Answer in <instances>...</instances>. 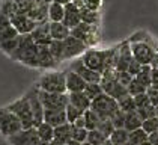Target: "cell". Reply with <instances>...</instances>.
<instances>
[{"instance_id":"6da1fadb","label":"cell","mask_w":158,"mask_h":145,"mask_svg":"<svg viewBox=\"0 0 158 145\" xmlns=\"http://www.w3.org/2000/svg\"><path fill=\"white\" fill-rule=\"evenodd\" d=\"M36 86L39 91L53 92V94H68L66 91V72L59 70L45 71L36 82Z\"/></svg>"},{"instance_id":"7a4b0ae2","label":"cell","mask_w":158,"mask_h":145,"mask_svg":"<svg viewBox=\"0 0 158 145\" xmlns=\"http://www.w3.org/2000/svg\"><path fill=\"white\" fill-rule=\"evenodd\" d=\"M110 53H111V48H87L86 53L81 56V60L87 68L102 76L104 70L107 68Z\"/></svg>"},{"instance_id":"3957f363","label":"cell","mask_w":158,"mask_h":145,"mask_svg":"<svg viewBox=\"0 0 158 145\" xmlns=\"http://www.w3.org/2000/svg\"><path fill=\"white\" fill-rule=\"evenodd\" d=\"M71 35L80 41H83L87 46V48H95L101 41V26L80 23L74 29H71Z\"/></svg>"},{"instance_id":"277c9868","label":"cell","mask_w":158,"mask_h":145,"mask_svg":"<svg viewBox=\"0 0 158 145\" xmlns=\"http://www.w3.org/2000/svg\"><path fill=\"white\" fill-rule=\"evenodd\" d=\"M127 41L130 42L133 58L139 64H142V65H151L152 64L154 58L157 56V51L149 42L142 41V39H131V38H128Z\"/></svg>"},{"instance_id":"5b68a950","label":"cell","mask_w":158,"mask_h":145,"mask_svg":"<svg viewBox=\"0 0 158 145\" xmlns=\"http://www.w3.org/2000/svg\"><path fill=\"white\" fill-rule=\"evenodd\" d=\"M5 108L18 116V120L21 121V124H23V129H32V127H33V124H35L33 113H32L30 103H29V100H27L26 95H23L21 98L15 100L12 103H9V104L5 106Z\"/></svg>"},{"instance_id":"8992f818","label":"cell","mask_w":158,"mask_h":145,"mask_svg":"<svg viewBox=\"0 0 158 145\" xmlns=\"http://www.w3.org/2000/svg\"><path fill=\"white\" fill-rule=\"evenodd\" d=\"M90 109L99 116V120H110L116 113L119 106H118V101L114 98H111L110 95L102 92L101 95L97 97L90 103Z\"/></svg>"},{"instance_id":"52a82bcc","label":"cell","mask_w":158,"mask_h":145,"mask_svg":"<svg viewBox=\"0 0 158 145\" xmlns=\"http://www.w3.org/2000/svg\"><path fill=\"white\" fill-rule=\"evenodd\" d=\"M21 130H23V124L18 120V116L6 108L0 109V133L8 139Z\"/></svg>"},{"instance_id":"ba28073f","label":"cell","mask_w":158,"mask_h":145,"mask_svg":"<svg viewBox=\"0 0 158 145\" xmlns=\"http://www.w3.org/2000/svg\"><path fill=\"white\" fill-rule=\"evenodd\" d=\"M38 95L44 109H66V106L69 104L68 94H53L38 89Z\"/></svg>"},{"instance_id":"9c48e42d","label":"cell","mask_w":158,"mask_h":145,"mask_svg":"<svg viewBox=\"0 0 158 145\" xmlns=\"http://www.w3.org/2000/svg\"><path fill=\"white\" fill-rule=\"evenodd\" d=\"M87 50L83 41L74 38L73 35L68 36L65 41H63V55H65V60H71V59H78L81 58Z\"/></svg>"},{"instance_id":"30bf717a","label":"cell","mask_w":158,"mask_h":145,"mask_svg":"<svg viewBox=\"0 0 158 145\" xmlns=\"http://www.w3.org/2000/svg\"><path fill=\"white\" fill-rule=\"evenodd\" d=\"M68 70H71V71L77 72L83 80H85L86 83H99L101 82V74L97 71H94V70H90V68H87L85 64H83V60L81 58H78V59H75L69 65V68Z\"/></svg>"},{"instance_id":"8fae6325","label":"cell","mask_w":158,"mask_h":145,"mask_svg":"<svg viewBox=\"0 0 158 145\" xmlns=\"http://www.w3.org/2000/svg\"><path fill=\"white\" fill-rule=\"evenodd\" d=\"M26 97L30 103V109H32V113H33V127H38L41 122H44V106L39 100V95H38V88L33 86L32 89H29L26 92Z\"/></svg>"},{"instance_id":"7c38bea8","label":"cell","mask_w":158,"mask_h":145,"mask_svg":"<svg viewBox=\"0 0 158 145\" xmlns=\"http://www.w3.org/2000/svg\"><path fill=\"white\" fill-rule=\"evenodd\" d=\"M8 142L11 145H39V138L35 127L32 129H23L21 132L8 138Z\"/></svg>"},{"instance_id":"4fadbf2b","label":"cell","mask_w":158,"mask_h":145,"mask_svg":"<svg viewBox=\"0 0 158 145\" xmlns=\"http://www.w3.org/2000/svg\"><path fill=\"white\" fill-rule=\"evenodd\" d=\"M11 21H12V26L15 27V30L18 32V35H30L38 26L26 14H14L11 17Z\"/></svg>"},{"instance_id":"5bb4252c","label":"cell","mask_w":158,"mask_h":145,"mask_svg":"<svg viewBox=\"0 0 158 145\" xmlns=\"http://www.w3.org/2000/svg\"><path fill=\"white\" fill-rule=\"evenodd\" d=\"M119 50H118V65H116V71H127L128 70V65L130 62L133 60V53H131V48H130V42L125 39L123 42L118 44Z\"/></svg>"},{"instance_id":"9a60e30c","label":"cell","mask_w":158,"mask_h":145,"mask_svg":"<svg viewBox=\"0 0 158 145\" xmlns=\"http://www.w3.org/2000/svg\"><path fill=\"white\" fill-rule=\"evenodd\" d=\"M18 36V32L15 30L12 26L11 17L3 11H0V42L8 41V39H14Z\"/></svg>"},{"instance_id":"2e32d148","label":"cell","mask_w":158,"mask_h":145,"mask_svg":"<svg viewBox=\"0 0 158 145\" xmlns=\"http://www.w3.org/2000/svg\"><path fill=\"white\" fill-rule=\"evenodd\" d=\"M44 122L51 127H59L66 124V112L65 109H44Z\"/></svg>"},{"instance_id":"e0dca14e","label":"cell","mask_w":158,"mask_h":145,"mask_svg":"<svg viewBox=\"0 0 158 145\" xmlns=\"http://www.w3.org/2000/svg\"><path fill=\"white\" fill-rule=\"evenodd\" d=\"M38 62H39V70H45V71H51L57 67L56 60L53 59L50 53L48 46H38Z\"/></svg>"},{"instance_id":"ac0fdd59","label":"cell","mask_w":158,"mask_h":145,"mask_svg":"<svg viewBox=\"0 0 158 145\" xmlns=\"http://www.w3.org/2000/svg\"><path fill=\"white\" fill-rule=\"evenodd\" d=\"M35 44L38 46H50L51 44V36H50V23H41L35 27V30L30 33Z\"/></svg>"},{"instance_id":"d6986e66","label":"cell","mask_w":158,"mask_h":145,"mask_svg":"<svg viewBox=\"0 0 158 145\" xmlns=\"http://www.w3.org/2000/svg\"><path fill=\"white\" fill-rule=\"evenodd\" d=\"M66 72V91L68 94L73 92H83L86 88V82L77 74V72L71 71V70H65Z\"/></svg>"},{"instance_id":"ffe728a7","label":"cell","mask_w":158,"mask_h":145,"mask_svg":"<svg viewBox=\"0 0 158 145\" xmlns=\"http://www.w3.org/2000/svg\"><path fill=\"white\" fill-rule=\"evenodd\" d=\"M68 29H74L75 26L81 23V17H80V8H77L75 5L69 3L65 6V15H63V21Z\"/></svg>"},{"instance_id":"44dd1931","label":"cell","mask_w":158,"mask_h":145,"mask_svg":"<svg viewBox=\"0 0 158 145\" xmlns=\"http://www.w3.org/2000/svg\"><path fill=\"white\" fill-rule=\"evenodd\" d=\"M68 100H69V104H73L75 109H78L81 113H85L86 110L90 109V100L85 95V92H73V94H68Z\"/></svg>"},{"instance_id":"7402d4cb","label":"cell","mask_w":158,"mask_h":145,"mask_svg":"<svg viewBox=\"0 0 158 145\" xmlns=\"http://www.w3.org/2000/svg\"><path fill=\"white\" fill-rule=\"evenodd\" d=\"M50 36L53 41H65L71 36V29H68L63 23H50Z\"/></svg>"},{"instance_id":"603a6c76","label":"cell","mask_w":158,"mask_h":145,"mask_svg":"<svg viewBox=\"0 0 158 145\" xmlns=\"http://www.w3.org/2000/svg\"><path fill=\"white\" fill-rule=\"evenodd\" d=\"M63 15H65V6L56 2H51L48 5V23H62Z\"/></svg>"},{"instance_id":"cb8c5ba5","label":"cell","mask_w":158,"mask_h":145,"mask_svg":"<svg viewBox=\"0 0 158 145\" xmlns=\"http://www.w3.org/2000/svg\"><path fill=\"white\" fill-rule=\"evenodd\" d=\"M80 17H81V23L92 24V26H101V14L90 9H86L85 6L80 8Z\"/></svg>"},{"instance_id":"d4e9b609","label":"cell","mask_w":158,"mask_h":145,"mask_svg":"<svg viewBox=\"0 0 158 145\" xmlns=\"http://www.w3.org/2000/svg\"><path fill=\"white\" fill-rule=\"evenodd\" d=\"M142 124H143V121L139 116L137 110L130 112V113H125V125H123L125 130L134 132V130H137V129H142Z\"/></svg>"},{"instance_id":"484cf974","label":"cell","mask_w":158,"mask_h":145,"mask_svg":"<svg viewBox=\"0 0 158 145\" xmlns=\"http://www.w3.org/2000/svg\"><path fill=\"white\" fill-rule=\"evenodd\" d=\"M35 129H36L38 138L41 142H51L54 139V127H51L47 122H41Z\"/></svg>"},{"instance_id":"4316f807","label":"cell","mask_w":158,"mask_h":145,"mask_svg":"<svg viewBox=\"0 0 158 145\" xmlns=\"http://www.w3.org/2000/svg\"><path fill=\"white\" fill-rule=\"evenodd\" d=\"M54 139L60 141L63 144H66L68 141L73 139V125L71 124H63V125H59L54 129Z\"/></svg>"},{"instance_id":"83f0119b","label":"cell","mask_w":158,"mask_h":145,"mask_svg":"<svg viewBox=\"0 0 158 145\" xmlns=\"http://www.w3.org/2000/svg\"><path fill=\"white\" fill-rule=\"evenodd\" d=\"M134 79L142 85V86H145L146 89H148L149 86H152V67H151V65H143L140 72H139Z\"/></svg>"},{"instance_id":"f1b7e54d","label":"cell","mask_w":158,"mask_h":145,"mask_svg":"<svg viewBox=\"0 0 158 145\" xmlns=\"http://www.w3.org/2000/svg\"><path fill=\"white\" fill-rule=\"evenodd\" d=\"M50 47V53L53 56V59L56 60V64L59 65L65 60V55H63V41H51Z\"/></svg>"},{"instance_id":"f546056e","label":"cell","mask_w":158,"mask_h":145,"mask_svg":"<svg viewBox=\"0 0 158 145\" xmlns=\"http://www.w3.org/2000/svg\"><path fill=\"white\" fill-rule=\"evenodd\" d=\"M128 136L130 132L125 129H114V132L110 134L109 141L111 142V145H123L128 142Z\"/></svg>"},{"instance_id":"4dcf8cb0","label":"cell","mask_w":158,"mask_h":145,"mask_svg":"<svg viewBox=\"0 0 158 145\" xmlns=\"http://www.w3.org/2000/svg\"><path fill=\"white\" fill-rule=\"evenodd\" d=\"M0 50H2L6 56H9L11 59H14V56H15V53H17V50H18V36L14 38V39H8V41L0 42Z\"/></svg>"},{"instance_id":"1f68e13d","label":"cell","mask_w":158,"mask_h":145,"mask_svg":"<svg viewBox=\"0 0 158 145\" xmlns=\"http://www.w3.org/2000/svg\"><path fill=\"white\" fill-rule=\"evenodd\" d=\"M83 116H85V121H86V130H97L98 129V124H99V116H98L97 113L92 110V109H89V110H86L85 113H83Z\"/></svg>"},{"instance_id":"d6a6232c","label":"cell","mask_w":158,"mask_h":145,"mask_svg":"<svg viewBox=\"0 0 158 145\" xmlns=\"http://www.w3.org/2000/svg\"><path fill=\"white\" fill-rule=\"evenodd\" d=\"M149 134L143 130V129H137L134 132H130V136H128V142L133 145H142L143 142L148 141Z\"/></svg>"},{"instance_id":"836d02e7","label":"cell","mask_w":158,"mask_h":145,"mask_svg":"<svg viewBox=\"0 0 158 145\" xmlns=\"http://www.w3.org/2000/svg\"><path fill=\"white\" fill-rule=\"evenodd\" d=\"M107 141H109V138L104 133H101L99 130H90L87 133V141L86 142H89L90 145H104Z\"/></svg>"},{"instance_id":"e575fe53","label":"cell","mask_w":158,"mask_h":145,"mask_svg":"<svg viewBox=\"0 0 158 145\" xmlns=\"http://www.w3.org/2000/svg\"><path fill=\"white\" fill-rule=\"evenodd\" d=\"M118 106L123 113H130V112H134L135 110V103H134V97L131 95H125L122 97L121 100L118 101Z\"/></svg>"},{"instance_id":"d590c367","label":"cell","mask_w":158,"mask_h":145,"mask_svg":"<svg viewBox=\"0 0 158 145\" xmlns=\"http://www.w3.org/2000/svg\"><path fill=\"white\" fill-rule=\"evenodd\" d=\"M85 95L90 100V101H94L97 97H99L102 94V88H101V85L99 83H86V88H85Z\"/></svg>"},{"instance_id":"8d00e7d4","label":"cell","mask_w":158,"mask_h":145,"mask_svg":"<svg viewBox=\"0 0 158 145\" xmlns=\"http://www.w3.org/2000/svg\"><path fill=\"white\" fill-rule=\"evenodd\" d=\"M127 91H128V95L135 97V95H140V94H145L146 88L145 86H142V85L135 80V79H133V80H131V83L127 86Z\"/></svg>"},{"instance_id":"74e56055","label":"cell","mask_w":158,"mask_h":145,"mask_svg":"<svg viewBox=\"0 0 158 145\" xmlns=\"http://www.w3.org/2000/svg\"><path fill=\"white\" fill-rule=\"evenodd\" d=\"M142 129H143L148 134H152V133L158 132V116L145 120L143 121V124H142Z\"/></svg>"},{"instance_id":"f35d334b","label":"cell","mask_w":158,"mask_h":145,"mask_svg":"<svg viewBox=\"0 0 158 145\" xmlns=\"http://www.w3.org/2000/svg\"><path fill=\"white\" fill-rule=\"evenodd\" d=\"M65 112H66V122L68 124H74L77 118H80L83 113L78 110V109H75L73 104H68L66 109H65Z\"/></svg>"},{"instance_id":"ab89813d","label":"cell","mask_w":158,"mask_h":145,"mask_svg":"<svg viewBox=\"0 0 158 145\" xmlns=\"http://www.w3.org/2000/svg\"><path fill=\"white\" fill-rule=\"evenodd\" d=\"M110 121H111L114 129H123V125H125V113L122 112L121 109H118L116 113L110 118Z\"/></svg>"},{"instance_id":"60d3db41","label":"cell","mask_w":158,"mask_h":145,"mask_svg":"<svg viewBox=\"0 0 158 145\" xmlns=\"http://www.w3.org/2000/svg\"><path fill=\"white\" fill-rule=\"evenodd\" d=\"M101 133H104L107 138H110V134L114 132V127H113V124H111V121L110 120H101L99 121V124H98V129Z\"/></svg>"},{"instance_id":"b9f144b4","label":"cell","mask_w":158,"mask_h":145,"mask_svg":"<svg viewBox=\"0 0 158 145\" xmlns=\"http://www.w3.org/2000/svg\"><path fill=\"white\" fill-rule=\"evenodd\" d=\"M73 125V124H71ZM87 133L89 130H86V129H77V127H74L73 125V139L74 141H77V142H80V144H83L87 141Z\"/></svg>"},{"instance_id":"7bdbcfd3","label":"cell","mask_w":158,"mask_h":145,"mask_svg":"<svg viewBox=\"0 0 158 145\" xmlns=\"http://www.w3.org/2000/svg\"><path fill=\"white\" fill-rule=\"evenodd\" d=\"M137 110V113H139V116L142 118V121L148 120V118H154V116H157V112H155V108L151 104V106H148V108H143V109H135Z\"/></svg>"},{"instance_id":"ee69618b","label":"cell","mask_w":158,"mask_h":145,"mask_svg":"<svg viewBox=\"0 0 158 145\" xmlns=\"http://www.w3.org/2000/svg\"><path fill=\"white\" fill-rule=\"evenodd\" d=\"M134 103H135V108L137 109H143L151 106V101H149V97L148 94H140V95H135L134 97Z\"/></svg>"},{"instance_id":"f6af8a7d","label":"cell","mask_w":158,"mask_h":145,"mask_svg":"<svg viewBox=\"0 0 158 145\" xmlns=\"http://www.w3.org/2000/svg\"><path fill=\"white\" fill-rule=\"evenodd\" d=\"M83 6H85L86 9L99 12L101 11V8H102V0H85Z\"/></svg>"},{"instance_id":"bcb514c9","label":"cell","mask_w":158,"mask_h":145,"mask_svg":"<svg viewBox=\"0 0 158 145\" xmlns=\"http://www.w3.org/2000/svg\"><path fill=\"white\" fill-rule=\"evenodd\" d=\"M116 79H118V82H119L122 86H125V88H127L128 85L131 83V80H133L134 77H133V76H130L127 71H122V72L118 71V72H116Z\"/></svg>"},{"instance_id":"7dc6e473","label":"cell","mask_w":158,"mask_h":145,"mask_svg":"<svg viewBox=\"0 0 158 145\" xmlns=\"http://www.w3.org/2000/svg\"><path fill=\"white\" fill-rule=\"evenodd\" d=\"M142 67H143V65H142V64H139V62H137V60L133 58V60H131V62H130V65H128V70H127V72H128L130 76L135 77V76L140 72Z\"/></svg>"},{"instance_id":"c3c4849f","label":"cell","mask_w":158,"mask_h":145,"mask_svg":"<svg viewBox=\"0 0 158 145\" xmlns=\"http://www.w3.org/2000/svg\"><path fill=\"white\" fill-rule=\"evenodd\" d=\"M146 94H148V97H149L151 104H152L154 108H158V89L152 88V86H149V88L146 89Z\"/></svg>"},{"instance_id":"681fc988","label":"cell","mask_w":158,"mask_h":145,"mask_svg":"<svg viewBox=\"0 0 158 145\" xmlns=\"http://www.w3.org/2000/svg\"><path fill=\"white\" fill-rule=\"evenodd\" d=\"M74 127H77V129H86V121H85V116L81 115L80 118H77L75 122L73 124Z\"/></svg>"},{"instance_id":"f907efd6","label":"cell","mask_w":158,"mask_h":145,"mask_svg":"<svg viewBox=\"0 0 158 145\" xmlns=\"http://www.w3.org/2000/svg\"><path fill=\"white\" fill-rule=\"evenodd\" d=\"M152 88L158 89V70L152 68Z\"/></svg>"},{"instance_id":"816d5d0a","label":"cell","mask_w":158,"mask_h":145,"mask_svg":"<svg viewBox=\"0 0 158 145\" xmlns=\"http://www.w3.org/2000/svg\"><path fill=\"white\" fill-rule=\"evenodd\" d=\"M148 141H149V142H151L152 145H158V132L152 133V134H149Z\"/></svg>"},{"instance_id":"f5cc1de1","label":"cell","mask_w":158,"mask_h":145,"mask_svg":"<svg viewBox=\"0 0 158 145\" xmlns=\"http://www.w3.org/2000/svg\"><path fill=\"white\" fill-rule=\"evenodd\" d=\"M53 2H56V3H59L62 6H66V5H69V3H73V0H53Z\"/></svg>"},{"instance_id":"db71d44e","label":"cell","mask_w":158,"mask_h":145,"mask_svg":"<svg viewBox=\"0 0 158 145\" xmlns=\"http://www.w3.org/2000/svg\"><path fill=\"white\" fill-rule=\"evenodd\" d=\"M151 67H152L154 70H158V53H157V56L154 58V60H152V64H151Z\"/></svg>"},{"instance_id":"11a10c76","label":"cell","mask_w":158,"mask_h":145,"mask_svg":"<svg viewBox=\"0 0 158 145\" xmlns=\"http://www.w3.org/2000/svg\"><path fill=\"white\" fill-rule=\"evenodd\" d=\"M83 3H85V0H73V5H75L77 8H81Z\"/></svg>"},{"instance_id":"9f6ffc18","label":"cell","mask_w":158,"mask_h":145,"mask_svg":"<svg viewBox=\"0 0 158 145\" xmlns=\"http://www.w3.org/2000/svg\"><path fill=\"white\" fill-rule=\"evenodd\" d=\"M50 145H65V144L60 142V141H57V139H53V141L50 142Z\"/></svg>"},{"instance_id":"6f0895ef","label":"cell","mask_w":158,"mask_h":145,"mask_svg":"<svg viewBox=\"0 0 158 145\" xmlns=\"http://www.w3.org/2000/svg\"><path fill=\"white\" fill-rule=\"evenodd\" d=\"M65 145H81L80 142H77V141H74V139H71V141H68Z\"/></svg>"},{"instance_id":"680465c9","label":"cell","mask_w":158,"mask_h":145,"mask_svg":"<svg viewBox=\"0 0 158 145\" xmlns=\"http://www.w3.org/2000/svg\"><path fill=\"white\" fill-rule=\"evenodd\" d=\"M42 2H44V3H47V5H50V3H51L53 0H42Z\"/></svg>"},{"instance_id":"91938a15","label":"cell","mask_w":158,"mask_h":145,"mask_svg":"<svg viewBox=\"0 0 158 145\" xmlns=\"http://www.w3.org/2000/svg\"><path fill=\"white\" fill-rule=\"evenodd\" d=\"M39 145H50V142H39Z\"/></svg>"},{"instance_id":"94428289","label":"cell","mask_w":158,"mask_h":145,"mask_svg":"<svg viewBox=\"0 0 158 145\" xmlns=\"http://www.w3.org/2000/svg\"><path fill=\"white\" fill-rule=\"evenodd\" d=\"M142 145H152V144H151L149 141H146V142H143V144H142Z\"/></svg>"},{"instance_id":"6125c7cd","label":"cell","mask_w":158,"mask_h":145,"mask_svg":"<svg viewBox=\"0 0 158 145\" xmlns=\"http://www.w3.org/2000/svg\"><path fill=\"white\" fill-rule=\"evenodd\" d=\"M104 145H111V142H110V141H107V142H106Z\"/></svg>"},{"instance_id":"be15d7a7","label":"cell","mask_w":158,"mask_h":145,"mask_svg":"<svg viewBox=\"0 0 158 145\" xmlns=\"http://www.w3.org/2000/svg\"><path fill=\"white\" fill-rule=\"evenodd\" d=\"M81 145H90V144H89V142H83V144H81Z\"/></svg>"},{"instance_id":"e7e4bbea","label":"cell","mask_w":158,"mask_h":145,"mask_svg":"<svg viewBox=\"0 0 158 145\" xmlns=\"http://www.w3.org/2000/svg\"><path fill=\"white\" fill-rule=\"evenodd\" d=\"M123 145H133V144H130V142H127V144H123Z\"/></svg>"}]
</instances>
